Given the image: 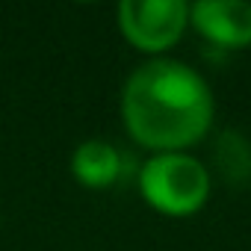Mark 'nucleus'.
Instances as JSON below:
<instances>
[{"label":"nucleus","mask_w":251,"mask_h":251,"mask_svg":"<svg viewBox=\"0 0 251 251\" xmlns=\"http://www.w3.org/2000/svg\"><path fill=\"white\" fill-rule=\"evenodd\" d=\"M189 27L216 48H251V3L248 0H195L189 3Z\"/></svg>","instance_id":"obj_4"},{"label":"nucleus","mask_w":251,"mask_h":251,"mask_svg":"<svg viewBox=\"0 0 251 251\" xmlns=\"http://www.w3.org/2000/svg\"><path fill=\"white\" fill-rule=\"evenodd\" d=\"M121 36L139 53L166 56L189 30L186 0H121L115 6Z\"/></svg>","instance_id":"obj_3"},{"label":"nucleus","mask_w":251,"mask_h":251,"mask_svg":"<svg viewBox=\"0 0 251 251\" xmlns=\"http://www.w3.org/2000/svg\"><path fill=\"white\" fill-rule=\"evenodd\" d=\"M139 192L157 213L186 219L210 201L213 177L210 169L189 151L151 154L139 169Z\"/></svg>","instance_id":"obj_2"},{"label":"nucleus","mask_w":251,"mask_h":251,"mask_svg":"<svg viewBox=\"0 0 251 251\" xmlns=\"http://www.w3.org/2000/svg\"><path fill=\"white\" fill-rule=\"evenodd\" d=\"M216 163L227 180H245L251 175V148L239 133H222L216 145Z\"/></svg>","instance_id":"obj_6"},{"label":"nucleus","mask_w":251,"mask_h":251,"mask_svg":"<svg viewBox=\"0 0 251 251\" xmlns=\"http://www.w3.org/2000/svg\"><path fill=\"white\" fill-rule=\"evenodd\" d=\"M216 115V98L192 65L154 56L130 71L121 89L127 136L151 154L189 151L204 142Z\"/></svg>","instance_id":"obj_1"},{"label":"nucleus","mask_w":251,"mask_h":251,"mask_svg":"<svg viewBox=\"0 0 251 251\" xmlns=\"http://www.w3.org/2000/svg\"><path fill=\"white\" fill-rule=\"evenodd\" d=\"M74 180L86 189H109L121 175V154L106 139H83L68 160Z\"/></svg>","instance_id":"obj_5"}]
</instances>
